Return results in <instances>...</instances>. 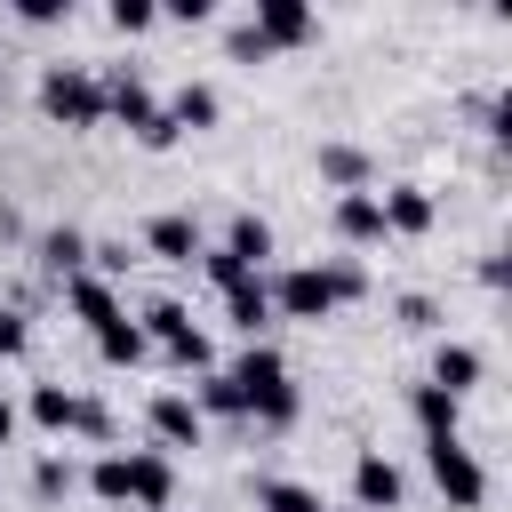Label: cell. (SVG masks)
I'll return each mask as SVG.
<instances>
[{
    "instance_id": "19",
    "label": "cell",
    "mask_w": 512,
    "mask_h": 512,
    "mask_svg": "<svg viewBox=\"0 0 512 512\" xmlns=\"http://www.w3.org/2000/svg\"><path fill=\"white\" fill-rule=\"evenodd\" d=\"M32 424H40L48 440L80 432V392H72V384H32Z\"/></svg>"
},
{
    "instance_id": "8",
    "label": "cell",
    "mask_w": 512,
    "mask_h": 512,
    "mask_svg": "<svg viewBox=\"0 0 512 512\" xmlns=\"http://www.w3.org/2000/svg\"><path fill=\"white\" fill-rule=\"evenodd\" d=\"M264 48H304L312 32H320V16L304 8V0H256V24H248Z\"/></svg>"
},
{
    "instance_id": "30",
    "label": "cell",
    "mask_w": 512,
    "mask_h": 512,
    "mask_svg": "<svg viewBox=\"0 0 512 512\" xmlns=\"http://www.w3.org/2000/svg\"><path fill=\"white\" fill-rule=\"evenodd\" d=\"M32 488H40V496H72V464H64V456H40V464H32Z\"/></svg>"
},
{
    "instance_id": "27",
    "label": "cell",
    "mask_w": 512,
    "mask_h": 512,
    "mask_svg": "<svg viewBox=\"0 0 512 512\" xmlns=\"http://www.w3.org/2000/svg\"><path fill=\"white\" fill-rule=\"evenodd\" d=\"M256 512H320V496L304 480H256Z\"/></svg>"
},
{
    "instance_id": "23",
    "label": "cell",
    "mask_w": 512,
    "mask_h": 512,
    "mask_svg": "<svg viewBox=\"0 0 512 512\" xmlns=\"http://www.w3.org/2000/svg\"><path fill=\"white\" fill-rule=\"evenodd\" d=\"M248 416H256L264 432H288V424L304 416V392H296V384H272L264 400H248Z\"/></svg>"
},
{
    "instance_id": "33",
    "label": "cell",
    "mask_w": 512,
    "mask_h": 512,
    "mask_svg": "<svg viewBox=\"0 0 512 512\" xmlns=\"http://www.w3.org/2000/svg\"><path fill=\"white\" fill-rule=\"evenodd\" d=\"M160 16H168V24H208V16H216V0H168Z\"/></svg>"
},
{
    "instance_id": "24",
    "label": "cell",
    "mask_w": 512,
    "mask_h": 512,
    "mask_svg": "<svg viewBox=\"0 0 512 512\" xmlns=\"http://www.w3.org/2000/svg\"><path fill=\"white\" fill-rule=\"evenodd\" d=\"M160 352H168L176 368H192V376H208V368H216V344H208V328H176Z\"/></svg>"
},
{
    "instance_id": "7",
    "label": "cell",
    "mask_w": 512,
    "mask_h": 512,
    "mask_svg": "<svg viewBox=\"0 0 512 512\" xmlns=\"http://www.w3.org/2000/svg\"><path fill=\"white\" fill-rule=\"evenodd\" d=\"M376 208H384V240H424V232H432V216H440L424 184H384V192H376Z\"/></svg>"
},
{
    "instance_id": "35",
    "label": "cell",
    "mask_w": 512,
    "mask_h": 512,
    "mask_svg": "<svg viewBox=\"0 0 512 512\" xmlns=\"http://www.w3.org/2000/svg\"><path fill=\"white\" fill-rule=\"evenodd\" d=\"M16 16H24V24H56V16H64V0H16Z\"/></svg>"
},
{
    "instance_id": "37",
    "label": "cell",
    "mask_w": 512,
    "mask_h": 512,
    "mask_svg": "<svg viewBox=\"0 0 512 512\" xmlns=\"http://www.w3.org/2000/svg\"><path fill=\"white\" fill-rule=\"evenodd\" d=\"M16 440V408H8V392H0V448Z\"/></svg>"
},
{
    "instance_id": "28",
    "label": "cell",
    "mask_w": 512,
    "mask_h": 512,
    "mask_svg": "<svg viewBox=\"0 0 512 512\" xmlns=\"http://www.w3.org/2000/svg\"><path fill=\"white\" fill-rule=\"evenodd\" d=\"M104 24H112L120 40H136V32H152V24H160V8H152V0H112V8H104Z\"/></svg>"
},
{
    "instance_id": "13",
    "label": "cell",
    "mask_w": 512,
    "mask_h": 512,
    "mask_svg": "<svg viewBox=\"0 0 512 512\" xmlns=\"http://www.w3.org/2000/svg\"><path fill=\"white\" fill-rule=\"evenodd\" d=\"M64 304H72V320H80L88 336L120 320V296H112V280H96V272H72V280H64Z\"/></svg>"
},
{
    "instance_id": "9",
    "label": "cell",
    "mask_w": 512,
    "mask_h": 512,
    "mask_svg": "<svg viewBox=\"0 0 512 512\" xmlns=\"http://www.w3.org/2000/svg\"><path fill=\"white\" fill-rule=\"evenodd\" d=\"M328 224H336L344 248H384V208H376V192H336Z\"/></svg>"
},
{
    "instance_id": "31",
    "label": "cell",
    "mask_w": 512,
    "mask_h": 512,
    "mask_svg": "<svg viewBox=\"0 0 512 512\" xmlns=\"http://www.w3.org/2000/svg\"><path fill=\"white\" fill-rule=\"evenodd\" d=\"M24 344H32V328H24V312H0V368H8V360H16Z\"/></svg>"
},
{
    "instance_id": "15",
    "label": "cell",
    "mask_w": 512,
    "mask_h": 512,
    "mask_svg": "<svg viewBox=\"0 0 512 512\" xmlns=\"http://www.w3.org/2000/svg\"><path fill=\"white\" fill-rule=\"evenodd\" d=\"M320 184L328 192H376V160L360 144H320Z\"/></svg>"
},
{
    "instance_id": "5",
    "label": "cell",
    "mask_w": 512,
    "mask_h": 512,
    "mask_svg": "<svg viewBox=\"0 0 512 512\" xmlns=\"http://www.w3.org/2000/svg\"><path fill=\"white\" fill-rule=\"evenodd\" d=\"M144 416H152L160 456H168V448H200V440H208V416L192 408V392H152V408H144Z\"/></svg>"
},
{
    "instance_id": "1",
    "label": "cell",
    "mask_w": 512,
    "mask_h": 512,
    "mask_svg": "<svg viewBox=\"0 0 512 512\" xmlns=\"http://www.w3.org/2000/svg\"><path fill=\"white\" fill-rule=\"evenodd\" d=\"M40 112L56 128H104V80L80 64H48L40 72Z\"/></svg>"
},
{
    "instance_id": "10",
    "label": "cell",
    "mask_w": 512,
    "mask_h": 512,
    "mask_svg": "<svg viewBox=\"0 0 512 512\" xmlns=\"http://www.w3.org/2000/svg\"><path fill=\"white\" fill-rule=\"evenodd\" d=\"M104 120H120L128 136H144V128L160 120V96H152L136 72H120V80H104Z\"/></svg>"
},
{
    "instance_id": "6",
    "label": "cell",
    "mask_w": 512,
    "mask_h": 512,
    "mask_svg": "<svg viewBox=\"0 0 512 512\" xmlns=\"http://www.w3.org/2000/svg\"><path fill=\"white\" fill-rule=\"evenodd\" d=\"M400 496H408L400 464H392L384 448H360V464H352V504H360V512H400Z\"/></svg>"
},
{
    "instance_id": "21",
    "label": "cell",
    "mask_w": 512,
    "mask_h": 512,
    "mask_svg": "<svg viewBox=\"0 0 512 512\" xmlns=\"http://www.w3.org/2000/svg\"><path fill=\"white\" fill-rule=\"evenodd\" d=\"M40 264H48L56 280L88 272V232H80V224H48V232H40Z\"/></svg>"
},
{
    "instance_id": "16",
    "label": "cell",
    "mask_w": 512,
    "mask_h": 512,
    "mask_svg": "<svg viewBox=\"0 0 512 512\" xmlns=\"http://www.w3.org/2000/svg\"><path fill=\"white\" fill-rule=\"evenodd\" d=\"M232 264H248V272H264V256H272V224L256 216V208H232V224H224V240H216Z\"/></svg>"
},
{
    "instance_id": "22",
    "label": "cell",
    "mask_w": 512,
    "mask_h": 512,
    "mask_svg": "<svg viewBox=\"0 0 512 512\" xmlns=\"http://www.w3.org/2000/svg\"><path fill=\"white\" fill-rule=\"evenodd\" d=\"M144 352H152V344H144V328H136L128 312H120L112 328H96V360H104V368H136Z\"/></svg>"
},
{
    "instance_id": "17",
    "label": "cell",
    "mask_w": 512,
    "mask_h": 512,
    "mask_svg": "<svg viewBox=\"0 0 512 512\" xmlns=\"http://www.w3.org/2000/svg\"><path fill=\"white\" fill-rule=\"evenodd\" d=\"M224 376H232V384H240V408H248V400H264V392H272V384H288V360H280V352H272V344H248V352H240V360H232V368H224Z\"/></svg>"
},
{
    "instance_id": "34",
    "label": "cell",
    "mask_w": 512,
    "mask_h": 512,
    "mask_svg": "<svg viewBox=\"0 0 512 512\" xmlns=\"http://www.w3.org/2000/svg\"><path fill=\"white\" fill-rule=\"evenodd\" d=\"M264 56H272V48H264V40L240 24V32H232V64H264Z\"/></svg>"
},
{
    "instance_id": "11",
    "label": "cell",
    "mask_w": 512,
    "mask_h": 512,
    "mask_svg": "<svg viewBox=\"0 0 512 512\" xmlns=\"http://www.w3.org/2000/svg\"><path fill=\"white\" fill-rule=\"evenodd\" d=\"M144 248L160 256V264H192L208 240H200V216H184V208H168V216H152L144 224Z\"/></svg>"
},
{
    "instance_id": "20",
    "label": "cell",
    "mask_w": 512,
    "mask_h": 512,
    "mask_svg": "<svg viewBox=\"0 0 512 512\" xmlns=\"http://www.w3.org/2000/svg\"><path fill=\"white\" fill-rule=\"evenodd\" d=\"M416 424H424V440H464V400H448L440 384H416Z\"/></svg>"
},
{
    "instance_id": "26",
    "label": "cell",
    "mask_w": 512,
    "mask_h": 512,
    "mask_svg": "<svg viewBox=\"0 0 512 512\" xmlns=\"http://www.w3.org/2000/svg\"><path fill=\"white\" fill-rule=\"evenodd\" d=\"M88 496H96V504H128V464H120V448H104V456L88 464Z\"/></svg>"
},
{
    "instance_id": "4",
    "label": "cell",
    "mask_w": 512,
    "mask_h": 512,
    "mask_svg": "<svg viewBox=\"0 0 512 512\" xmlns=\"http://www.w3.org/2000/svg\"><path fill=\"white\" fill-rule=\"evenodd\" d=\"M120 464H128V504H136V512H168V504H176V456H160V448H120Z\"/></svg>"
},
{
    "instance_id": "32",
    "label": "cell",
    "mask_w": 512,
    "mask_h": 512,
    "mask_svg": "<svg viewBox=\"0 0 512 512\" xmlns=\"http://www.w3.org/2000/svg\"><path fill=\"white\" fill-rule=\"evenodd\" d=\"M400 328H440V304L432 296H400Z\"/></svg>"
},
{
    "instance_id": "14",
    "label": "cell",
    "mask_w": 512,
    "mask_h": 512,
    "mask_svg": "<svg viewBox=\"0 0 512 512\" xmlns=\"http://www.w3.org/2000/svg\"><path fill=\"white\" fill-rule=\"evenodd\" d=\"M224 320H232L248 344H264V328H272V296H264V272H248V280H232V288H224Z\"/></svg>"
},
{
    "instance_id": "12",
    "label": "cell",
    "mask_w": 512,
    "mask_h": 512,
    "mask_svg": "<svg viewBox=\"0 0 512 512\" xmlns=\"http://www.w3.org/2000/svg\"><path fill=\"white\" fill-rule=\"evenodd\" d=\"M160 112H168V128H176V136H200V128H216V120H224V96H216L208 80H184Z\"/></svg>"
},
{
    "instance_id": "36",
    "label": "cell",
    "mask_w": 512,
    "mask_h": 512,
    "mask_svg": "<svg viewBox=\"0 0 512 512\" xmlns=\"http://www.w3.org/2000/svg\"><path fill=\"white\" fill-rule=\"evenodd\" d=\"M80 432H88V440H112V416H104L96 400H80Z\"/></svg>"
},
{
    "instance_id": "29",
    "label": "cell",
    "mask_w": 512,
    "mask_h": 512,
    "mask_svg": "<svg viewBox=\"0 0 512 512\" xmlns=\"http://www.w3.org/2000/svg\"><path fill=\"white\" fill-rule=\"evenodd\" d=\"M328 272V288H336V304H352V296H368V272L352 264V256H336V264H320Z\"/></svg>"
},
{
    "instance_id": "18",
    "label": "cell",
    "mask_w": 512,
    "mask_h": 512,
    "mask_svg": "<svg viewBox=\"0 0 512 512\" xmlns=\"http://www.w3.org/2000/svg\"><path fill=\"white\" fill-rule=\"evenodd\" d=\"M480 376H488V360H480L472 344H440V352H432V384H440L448 400H464Z\"/></svg>"
},
{
    "instance_id": "2",
    "label": "cell",
    "mask_w": 512,
    "mask_h": 512,
    "mask_svg": "<svg viewBox=\"0 0 512 512\" xmlns=\"http://www.w3.org/2000/svg\"><path fill=\"white\" fill-rule=\"evenodd\" d=\"M424 472L448 496V512H480L488 504V472H480V456L464 440H424Z\"/></svg>"
},
{
    "instance_id": "25",
    "label": "cell",
    "mask_w": 512,
    "mask_h": 512,
    "mask_svg": "<svg viewBox=\"0 0 512 512\" xmlns=\"http://www.w3.org/2000/svg\"><path fill=\"white\" fill-rule=\"evenodd\" d=\"M192 408H200V416H248V408H240V384H232L224 368H208V376H200V392H192Z\"/></svg>"
},
{
    "instance_id": "3",
    "label": "cell",
    "mask_w": 512,
    "mask_h": 512,
    "mask_svg": "<svg viewBox=\"0 0 512 512\" xmlns=\"http://www.w3.org/2000/svg\"><path fill=\"white\" fill-rule=\"evenodd\" d=\"M264 296H272V320H336V288H328V272L320 264H296V272H280V280H264Z\"/></svg>"
}]
</instances>
